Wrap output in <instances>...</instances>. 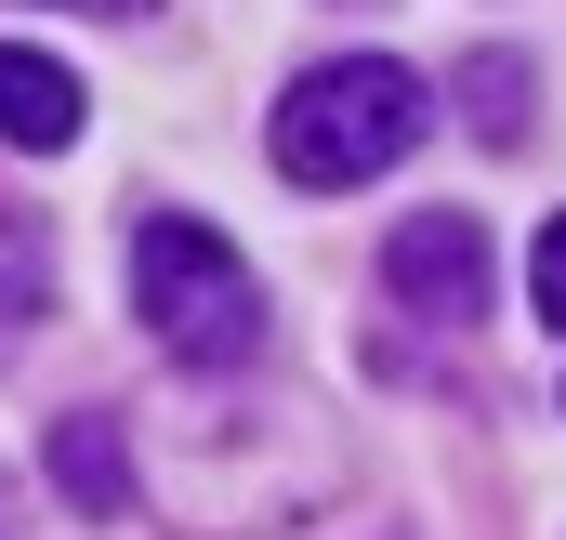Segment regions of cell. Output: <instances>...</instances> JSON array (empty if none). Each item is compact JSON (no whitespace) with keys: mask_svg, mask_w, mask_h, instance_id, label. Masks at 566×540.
<instances>
[{"mask_svg":"<svg viewBox=\"0 0 566 540\" xmlns=\"http://www.w3.org/2000/svg\"><path fill=\"white\" fill-rule=\"evenodd\" d=\"M434 133V93L396 66V53H343V66H303L277 93V172L290 185H369V172H396L409 145Z\"/></svg>","mask_w":566,"mask_h":540,"instance_id":"obj_1","label":"cell"},{"mask_svg":"<svg viewBox=\"0 0 566 540\" xmlns=\"http://www.w3.org/2000/svg\"><path fill=\"white\" fill-rule=\"evenodd\" d=\"M133 316L185 356V370H238V356L264 343V290H251V264H238L198 211H145L133 225Z\"/></svg>","mask_w":566,"mask_h":540,"instance_id":"obj_2","label":"cell"},{"mask_svg":"<svg viewBox=\"0 0 566 540\" xmlns=\"http://www.w3.org/2000/svg\"><path fill=\"white\" fill-rule=\"evenodd\" d=\"M382 290H396L422 330L488 316V225H474V211H409V225L382 238Z\"/></svg>","mask_w":566,"mask_h":540,"instance_id":"obj_3","label":"cell"},{"mask_svg":"<svg viewBox=\"0 0 566 540\" xmlns=\"http://www.w3.org/2000/svg\"><path fill=\"white\" fill-rule=\"evenodd\" d=\"M80 80L53 66V53H27V40H0V145H27V158H53V145H80Z\"/></svg>","mask_w":566,"mask_h":540,"instance_id":"obj_4","label":"cell"},{"mask_svg":"<svg viewBox=\"0 0 566 540\" xmlns=\"http://www.w3.org/2000/svg\"><path fill=\"white\" fill-rule=\"evenodd\" d=\"M53 488H66L80 515H133V461H119V422H106V408H66V422H53Z\"/></svg>","mask_w":566,"mask_h":540,"instance_id":"obj_5","label":"cell"},{"mask_svg":"<svg viewBox=\"0 0 566 540\" xmlns=\"http://www.w3.org/2000/svg\"><path fill=\"white\" fill-rule=\"evenodd\" d=\"M461 120L488 145H514L527 133V66H514V53H474V66H461Z\"/></svg>","mask_w":566,"mask_h":540,"instance_id":"obj_6","label":"cell"},{"mask_svg":"<svg viewBox=\"0 0 566 540\" xmlns=\"http://www.w3.org/2000/svg\"><path fill=\"white\" fill-rule=\"evenodd\" d=\"M527 303H541V330H566V211L541 225V251H527Z\"/></svg>","mask_w":566,"mask_h":540,"instance_id":"obj_7","label":"cell"},{"mask_svg":"<svg viewBox=\"0 0 566 540\" xmlns=\"http://www.w3.org/2000/svg\"><path fill=\"white\" fill-rule=\"evenodd\" d=\"M27 316H40V290H27V277H0V343H13Z\"/></svg>","mask_w":566,"mask_h":540,"instance_id":"obj_8","label":"cell"},{"mask_svg":"<svg viewBox=\"0 0 566 540\" xmlns=\"http://www.w3.org/2000/svg\"><path fill=\"white\" fill-rule=\"evenodd\" d=\"M53 13H145V0H53Z\"/></svg>","mask_w":566,"mask_h":540,"instance_id":"obj_9","label":"cell"}]
</instances>
